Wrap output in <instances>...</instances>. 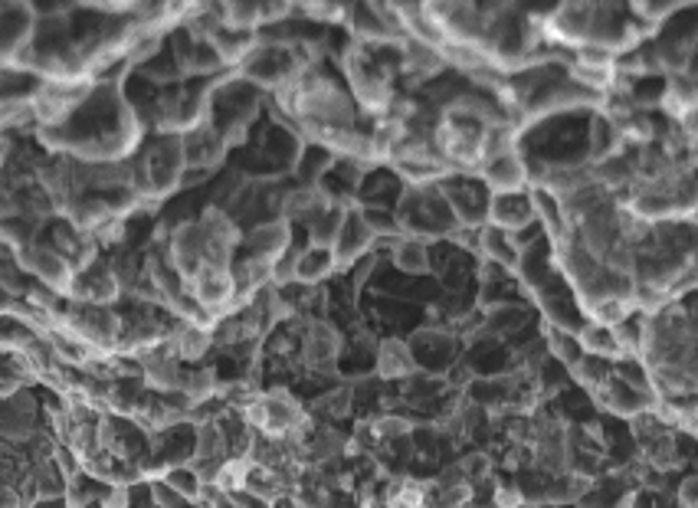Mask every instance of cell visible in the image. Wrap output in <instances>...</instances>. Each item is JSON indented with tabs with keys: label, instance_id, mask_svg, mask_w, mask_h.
<instances>
[{
	"label": "cell",
	"instance_id": "26",
	"mask_svg": "<svg viewBox=\"0 0 698 508\" xmlns=\"http://www.w3.org/2000/svg\"><path fill=\"white\" fill-rule=\"evenodd\" d=\"M417 371V358H413L410 341L404 338H384L377 345V374L384 381H400V377H410Z\"/></svg>",
	"mask_w": 698,
	"mask_h": 508
},
{
	"label": "cell",
	"instance_id": "10",
	"mask_svg": "<svg viewBox=\"0 0 698 508\" xmlns=\"http://www.w3.org/2000/svg\"><path fill=\"white\" fill-rule=\"evenodd\" d=\"M590 20H594V4H558L541 17V33L551 43L581 50V46H587Z\"/></svg>",
	"mask_w": 698,
	"mask_h": 508
},
{
	"label": "cell",
	"instance_id": "42",
	"mask_svg": "<svg viewBox=\"0 0 698 508\" xmlns=\"http://www.w3.org/2000/svg\"><path fill=\"white\" fill-rule=\"evenodd\" d=\"M646 463L653 466L656 472H669V469H676L682 463L679 446H676V440H672V433L662 436V440H656L653 446H646Z\"/></svg>",
	"mask_w": 698,
	"mask_h": 508
},
{
	"label": "cell",
	"instance_id": "15",
	"mask_svg": "<svg viewBox=\"0 0 698 508\" xmlns=\"http://www.w3.org/2000/svg\"><path fill=\"white\" fill-rule=\"evenodd\" d=\"M164 253H168L171 266L187 279V286H191V279L207 266V259H204V236H200L197 220L177 223V227L171 230V236H168V243H164Z\"/></svg>",
	"mask_w": 698,
	"mask_h": 508
},
{
	"label": "cell",
	"instance_id": "21",
	"mask_svg": "<svg viewBox=\"0 0 698 508\" xmlns=\"http://www.w3.org/2000/svg\"><path fill=\"white\" fill-rule=\"evenodd\" d=\"M479 253L485 256V263L505 269V273H518L522 266V256H525V243L515 240L512 233H502L495 227H482L479 233Z\"/></svg>",
	"mask_w": 698,
	"mask_h": 508
},
{
	"label": "cell",
	"instance_id": "13",
	"mask_svg": "<svg viewBox=\"0 0 698 508\" xmlns=\"http://www.w3.org/2000/svg\"><path fill=\"white\" fill-rule=\"evenodd\" d=\"M122 282L112 273L109 263L96 259L89 269H82L73 279V292H69V302H82V305H109L115 309V302L122 299Z\"/></svg>",
	"mask_w": 698,
	"mask_h": 508
},
{
	"label": "cell",
	"instance_id": "33",
	"mask_svg": "<svg viewBox=\"0 0 698 508\" xmlns=\"http://www.w3.org/2000/svg\"><path fill=\"white\" fill-rule=\"evenodd\" d=\"M331 273H338L331 250H318V246H305V250H299L295 282H302V286H318V282H325Z\"/></svg>",
	"mask_w": 698,
	"mask_h": 508
},
{
	"label": "cell",
	"instance_id": "39",
	"mask_svg": "<svg viewBox=\"0 0 698 508\" xmlns=\"http://www.w3.org/2000/svg\"><path fill=\"white\" fill-rule=\"evenodd\" d=\"M161 482H164V486H171L177 495H184V499H191V502L204 499V489H207V482L197 476L194 466H174V469L164 472Z\"/></svg>",
	"mask_w": 698,
	"mask_h": 508
},
{
	"label": "cell",
	"instance_id": "41",
	"mask_svg": "<svg viewBox=\"0 0 698 508\" xmlns=\"http://www.w3.org/2000/svg\"><path fill=\"white\" fill-rule=\"evenodd\" d=\"M37 338L27 325L14 315H0V354H17Z\"/></svg>",
	"mask_w": 698,
	"mask_h": 508
},
{
	"label": "cell",
	"instance_id": "31",
	"mask_svg": "<svg viewBox=\"0 0 698 508\" xmlns=\"http://www.w3.org/2000/svg\"><path fill=\"white\" fill-rule=\"evenodd\" d=\"M390 259H394V266L407 276H427L433 269L430 246L423 240H410V236H400L394 243V250H390Z\"/></svg>",
	"mask_w": 698,
	"mask_h": 508
},
{
	"label": "cell",
	"instance_id": "14",
	"mask_svg": "<svg viewBox=\"0 0 698 508\" xmlns=\"http://www.w3.org/2000/svg\"><path fill=\"white\" fill-rule=\"evenodd\" d=\"M476 177L485 184V191H489L492 197L495 194H522L531 187L528 161L522 158V151H505V155L489 158L479 168Z\"/></svg>",
	"mask_w": 698,
	"mask_h": 508
},
{
	"label": "cell",
	"instance_id": "12",
	"mask_svg": "<svg viewBox=\"0 0 698 508\" xmlns=\"http://www.w3.org/2000/svg\"><path fill=\"white\" fill-rule=\"evenodd\" d=\"M43 230L50 233V240H43V243L53 246V250L63 256L66 263L76 269V273L89 269L99 259V240H96V236L79 233L66 217H56L53 223H46Z\"/></svg>",
	"mask_w": 698,
	"mask_h": 508
},
{
	"label": "cell",
	"instance_id": "9",
	"mask_svg": "<svg viewBox=\"0 0 698 508\" xmlns=\"http://www.w3.org/2000/svg\"><path fill=\"white\" fill-rule=\"evenodd\" d=\"M14 263H17L33 282H40V286L59 292L63 299H69V292H73L76 269L69 266L66 259L53 250V246H46L43 240H37L33 246H27V250H20V253L14 256Z\"/></svg>",
	"mask_w": 698,
	"mask_h": 508
},
{
	"label": "cell",
	"instance_id": "8",
	"mask_svg": "<svg viewBox=\"0 0 698 508\" xmlns=\"http://www.w3.org/2000/svg\"><path fill=\"white\" fill-rule=\"evenodd\" d=\"M197 227H200V236H204L207 266L230 269L236 250H240V243H243V230H240V223L233 220L230 210H223L217 204L207 207L204 214L197 217Z\"/></svg>",
	"mask_w": 698,
	"mask_h": 508
},
{
	"label": "cell",
	"instance_id": "34",
	"mask_svg": "<svg viewBox=\"0 0 698 508\" xmlns=\"http://www.w3.org/2000/svg\"><path fill=\"white\" fill-rule=\"evenodd\" d=\"M335 168V155L318 145H302L299 158H295V174H299L302 187H322V177Z\"/></svg>",
	"mask_w": 698,
	"mask_h": 508
},
{
	"label": "cell",
	"instance_id": "43",
	"mask_svg": "<svg viewBox=\"0 0 698 508\" xmlns=\"http://www.w3.org/2000/svg\"><path fill=\"white\" fill-rule=\"evenodd\" d=\"M617 128H620V135H623V145H626V141H630V145L646 148L649 141L656 138V125L649 122L646 112H633L630 118H623V122H620Z\"/></svg>",
	"mask_w": 698,
	"mask_h": 508
},
{
	"label": "cell",
	"instance_id": "7",
	"mask_svg": "<svg viewBox=\"0 0 698 508\" xmlns=\"http://www.w3.org/2000/svg\"><path fill=\"white\" fill-rule=\"evenodd\" d=\"M440 194L446 197L449 210L459 223V230L479 233L485 227V214H489V200L492 194L485 191V184L472 174H449L446 181H440Z\"/></svg>",
	"mask_w": 698,
	"mask_h": 508
},
{
	"label": "cell",
	"instance_id": "16",
	"mask_svg": "<svg viewBox=\"0 0 698 508\" xmlns=\"http://www.w3.org/2000/svg\"><path fill=\"white\" fill-rule=\"evenodd\" d=\"M184 138V164L187 171H200V174H214L223 161H227V141L217 132V125H200L194 132L181 135Z\"/></svg>",
	"mask_w": 698,
	"mask_h": 508
},
{
	"label": "cell",
	"instance_id": "3",
	"mask_svg": "<svg viewBox=\"0 0 698 508\" xmlns=\"http://www.w3.org/2000/svg\"><path fill=\"white\" fill-rule=\"evenodd\" d=\"M341 66H345V76L351 82V96L354 105H361L368 115L384 118L390 102H394V69H387L381 63V56L371 53V46H361V43H351L345 56H341Z\"/></svg>",
	"mask_w": 698,
	"mask_h": 508
},
{
	"label": "cell",
	"instance_id": "27",
	"mask_svg": "<svg viewBox=\"0 0 698 508\" xmlns=\"http://www.w3.org/2000/svg\"><path fill=\"white\" fill-rule=\"evenodd\" d=\"M620 155H623L620 128L613 125L607 115L594 112V118H590V151H587L590 164H603V161L620 158Z\"/></svg>",
	"mask_w": 698,
	"mask_h": 508
},
{
	"label": "cell",
	"instance_id": "38",
	"mask_svg": "<svg viewBox=\"0 0 698 508\" xmlns=\"http://www.w3.org/2000/svg\"><path fill=\"white\" fill-rule=\"evenodd\" d=\"M361 217L364 223H368V230L374 240H400V223H397V214L394 210H387V207H377V204H361Z\"/></svg>",
	"mask_w": 698,
	"mask_h": 508
},
{
	"label": "cell",
	"instance_id": "28",
	"mask_svg": "<svg viewBox=\"0 0 698 508\" xmlns=\"http://www.w3.org/2000/svg\"><path fill=\"white\" fill-rule=\"evenodd\" d=\"M446 63H443V53L433 50V46H423L417 40H404L400 46V69L417 79H430L440 73Z\"/></svg>",
	"mask_w": 698,
	"mask_h": 508
},
{
	"label": "cell",
	"instance_id": "20",
	"mask_svg": "<svg viewBox=\"0 0 698 508\" xmlns=\"http://www.w3.org/2000/svg\"><path fill=\"white\" fill-rule=\"evenodd\" d=\"M243 243H246V253L250 256L276 263L279 256H286L292 250V223L282 220V217L256 223L250 233H243Z\"/></svg>",
	"mask_w": 698,
	"mask_h": 508
},
{
	"label": "cell",
	"instance_id": "6",
	"mask_svg": "<svg viewBox=\"0 0 698 508\" xmlns=\"http://www.w3.org/2000/svg\"><path fill=\"white\" fill-rule=\"evenodd\" d=\"M138 158L148 171V184H151V200L161 204L168 200L174 191H181L184 181V138L181 135H151V141L138 148Z\"/></svg>",
	"mask_w": 698,
	"mask_h": 508
},
{
	"label": "cell",
	"instance_id": "47",
	"mask_svg": "<svg viewBox=\"0 0 698 508\" xmlns=\"http://www.w3.org/2000/svg\"><path fill=\"white\" fill-rule=\"evenodd\" d=\"M485 325H489V332H495V335H508L512 328L525 325V312L512 309V305H499V309L489 315V322H485Z\"/></svg>",
	"mask_w": 698,
	"mask_h": 508
},
{
	"label": "cell",
	"instance_id": "51",
	"mask_svg": "<svg viewBox=\"0 0 698 508\" xmlns=\"http://www.w3.org/2000/svg\"><path fill=\"white\" fill-rule=\"evenodd\" d=\"M348 407H351L348 391H335V394H325L322 400H318V410H325L328 417H341V413H348Z\"/></svg>",
	"mask_w": 698,
	"mask_h": 508
},
{
	"label": "cell",
	"instance_id": "55",
	"mask_svg": "<svg viewBox=\"0 0 698 508\" xmlns=\"http://www.w3.org/2000/svg\"><path fill=\"white\" fill-rule=\"evenodd\" d=\"M613 508H636V499H633V495H623V499L613 505Z\"/></svg>",
	"mask_w": 698,
	"mask_h": 508
},
{
	"label": "cell",
	"instance_id": "1",
	"mask_svg": "<svg viewBox=\"0 0 698 508\" xmlns=\"http://www.w3.org/2000/svg\"><path fill=\"white\" fill-rule=\"evenodd\" d=\"M141 118L125 99L122 86L96 82L89 99L59 128H40V141L53 155H66L79 164H118L141 148Z\"/></svg>",
	"mask_w": 698,
	"mask_h": 508
},
{
	"label": "cell",
	"instance_id": "23",
	"mask_svg": "<svg viewBox=\"0 0 698 508\" xmlns=\"http://www.w3.org/2000/svg\"><path fill=\"white\" fill-rule=\"evenodd\" d=\"M331 204H335V200H331L322 187H292V191H286L279 200V217L289 223H309L315 214H322Z\"/></svg>",
	"mask_w": 698,
	"mask_h": 508
},
{
	"label": "cell",
	"instance_id": "48",
	"mask_svg": "<svg viewBox=\"0 0 698 508\" xmlns=\"http://www.w3.org/2000/svg\"><path fill=\"white\" fill-rule=\"evenodd\" d=\"M299 14L315 23H345L348 7L345 4H305L299 7Z\"/></svg>",
	"mask_w": 698,
	"mask_h": 508
},
{
	"label": "cell",
	"instance_id": "17",
	"mask_svg": "<svg viewBox=\"0 0 698 508\" xmlns=\"http://www.w3.org/2000/svg\"><path fill=\"white\" fill-rule=\"evenodd\" d=\"M341 351H345V338H341L335 325L325 322V318L309 322V328H305V335H302V361L309 364V368L315 371L335 368Z\"/></svg>",
	"mask_w": 698,
	"mask_h": 508
},
{
	"label": "cell",
	"instance_id": "40",
	"mask_svg": "<svg viewBox=\"0 0 698 508\" xmlns=\"http://www.w3.org/2000/svg\"><path fill=\"white\" fill-rule=\"evenodd\" d=\"M590 492V479L587 476H554V482L548 489H544V502H554V505H561V502H581L584 495Z\"/></svg>",
	"mask_w": 698,
	"mask_h": 508
},
{
	"label": "cell",
	"instance_id": "35",
	"mask_svg": "<svg viewBox=\"0 0 698 508\" xmlns=\"http://www.w3.org/2000/svg\"><path fill=\"white\" fill-rule=\"evenodd\" d=\"M46 223H37V220H30V217H10L0 223V246H7L10 253H20V250H27V246H33L40 240V233H43Z\"/></svg>",
	"mask_w": 698,
	"mask_h": 508
},
{
	"label": "cell",
	"instance_id": "25",
	"mask_svg": "<svg viewBox=\"0 0 698 508\" xmlns=\"http://www.w3.org/2000/svg\"><path fill=\"white\" fill-rule=\"evenodd\" d=\"M210 46L217 50L220 63L227 66L230 73H236V69H240L246 59H250V53L259 46V33L220 27V30H214V37H210Z\"/></svg>",
	"mask_w": 698,
	"mask_h": 508
},
{
	"label": "cell",
	"instance_id": "11",
	"mask_svg": "<svg viewBox=\"0 0 698 508\" xmlns=\"http://www.w3.org/2000/svg\"><path fill=\"white\" fill-rule=\"evenodd\" d=\"M191 295L200 302V309H204L207 315H214V318L236 315V289H233L230 269L204 266L191 279Z\"/></svg>",
	"mask_w": 698,
	"mask_h": 508
},
{
	"label": "cell",
	"instance_id": "46",
	"mask_svg": "<svg viewBox=\"0 0 698 508\" xmlns=\"http://www.w3.org/2000/svg\"><path fill=\"white\" fill-rule=\"evenodd\" d=\"M459 469H463V479L476 489V486H482V482H489L492 459H489V453H469L463 463H459Z\"/></svg>",
	"mask_w": 698,
	"mask_h": 508
},
{
	"label": "cell",
	"instance_id": "54",
	"mask_svg": "<svg viewBox=\"0 0 698 508\" xmlns=\"http://www.w3.org/2000/svg\"><path fill=\"white\" fill-rule=\"evenodd\" d=\"M10 305H14V299H10L4 289H0V315H10Z\"/></svg>",
	"mask_w": 698,
	"mask_h": 508
},
{
	"label": "cell",
	"instance_id": "36",
	"mask_svg": "<svg viewBox=\"0 0 698 508\" xmlns=\"http://www.w3.org/2000/svg\"><path fill=\"white\" fill-rule=\"evenodd\" d=\"M220 391V381H217V371L214 368H187L184 374V384H181V394L191 400L194 407L207 404V400H214Z\"/></svg>",
	"mask_w": 698,
	"mask_h": 508
},
{
	"label": "cell",
	"instance_id": "30",
	"mask_svg": "<svg viewBox=\"0 0 698 508\" xmlns=\"http://www.w3.org/2000/svg\"><path fill=\"white\" fill-rule=\"evenodd\" d=\"M171 348H174V354H177L181 361L197 364L210 348H214V332H210V328L184 325V322H181V325L174 328V335H171Z\"/></svg>",
	"mask_w": 698,
	"mask_h": 508
},
{
	"label": "cell",
	"instance_id": "32",
	"mask_svg": "<svg viewBox=\"0 0 698 508\" xmlns=\"http://www.w3.org/2000/svg\"><path fill=\"white\" fill-rule=\"evenodd\" d=\"M345 214H348V207H341V204H331L322 210V214H315L309 223H305V230H309V246L331 250L338 240V233H341V223H345Z\"/></svg>",
	"mask_w": 698,
	"mask_h": 508
},
{
	"label": "cell",
	"instance_id": "24",
	"mask_svg": "<svg viewBox=\"0 0 698 508\" xmlns=\"http://www.w3.org/2000/svg\"><path fill=\"white\" fill-rule=\"evenodd\" d=\"M659 109L676 118V122H685L689 115H695L698 112V76L695 73L666 76V92H662Z\"/></svg>",
	"mask_w": 698,
	"mask_h": 508
},
{
	"label": "cell",
	"instance_id": "56",
	"mask_svg": "<svg viewBox=\"0 0 698 508\" xmlns=\"http://www.w3.org/2000/svg\"><path fill=\"white\" fill-rule=\"evenodd\" d=\"M4 161H7V138L0 135V168H4Z\"/></svg>",
	"mask_w": 698,
	"mask_h": 508
},
{
	"label": "cell",
	"instance_id": "49",
	"mask_svg": "<svg viewBox=\"0 0 698 508\" xmlns=\"http://www.w3.org/2000/svg\"><path fill=\"white\" fill-rule=\"evenodd\" d=\"M295 266H299V250H292L286 256H279L276 263H272V289H286L295 282Z\"/></svg>",
	"mask_w": 698,
	"mask_h": 508
},
{
	"label": "cell",
	"instance_id": "4",
	"mask_svg": "<svg viewBox=\"0 0 698 508\" xmlns=\"http://www.w3.org/2000/svg\"><path fill=\"white\" fill-rule=\"evenodd\" d=\"M485 132H489V128L472 122V118L440 112L436 128H433V145L453 174L476 177L485 161Z\"/></svg>",
	"mask_w": 698,
	"mask_h": 508
},
{
	"label": "cell",
	"instance_id": "2",
	"mask_svg": "<svg viewBox=\"0 0 698 508\" xmlns=\"http://www.w3.org/2000/svg\"><path fill=\"white\" fill-rule=\"evenodd\" d=\"M397 223L400 233L410 236V240H440V236H456L459 223L449 210L446 197L440 194V184L433 187H407L400 194L397 204Z\"/></svg>",
	"mask_w": 698,
	"mask_h": 508
},
{
	"label": "cell",
	"instance_id": "50",
	"mask_svg": "<svg viewBox=\"0 0 698 508\" xmlns=\"http://www.w3.org/2000/svg\"><path fill=\"white\" fill-rule=\"evenodd\" d=\"M495 508H522L525 505V492L515 486V482H495L492 492Z\"/></svg>",
	"mask_w": 698,
	"mask_h": 508
},
{
	"label": "cell",
	"instance_id": "29",
	"mask_svg": "<svg viewBox=\"0 0 698 508\" xmlns=\"http://www.w3.org/2000/svg\"><path fill=\"white\" fill-rule=\"evenodd\" d=\"M577 345H581V354H587V358H597V361H623L620 354V345L617 338H613V328H603V325H590L584 322L581 332L574 335Z\"/></svg>",
	"mask_w": 698,
	"mask_h": 508
},
{
	"label": "cell",
	"instance_id": "5",
	"mask_svg": "<svg viewBox=\"0 0 698 508\" xmlns=\"http://www.w3.org/2000/svg\"><path fill=\"white\" fill-rule=\"evenodd\" d=\"M63 328L69 335H76L86 345L96 361H109L118 351V335H122V315L109 305H82L69 302L63 315Z\"/></svg>",
	"mask_w": 698,
	"mask_h": 508
},
{
	"label": "cell",
	"instance_id": "18",
	"mask_svg": "<svg viewBox=\"0 0 698 508\" xmlns=\"http://www.w3.org/2000/svg\"><path fill=\"white\" fill-rule=\"evenodd\" d=\"M374 246V236L368 230V223L361 217V207H348L345 223H341V233L335 246H331V256H335V266L338 269H351L358 266L364 256L371 253Z\"/></svg>",
	"mask_w": 698,
	"mask_h": 508
},
{
	"label": "cell",
	"instance_id": "44",
	"mask_svg": "<svg viewBox=\"0 0 698 508\" xmlns=\"http://www.w3.org/2000/svg\"><path fill=\"white\" fill-rule=\"evenodd\" d=\"M571 377L581 387H587V391H597L600 384L610 381V374L600 371V361L597 358H587V354H581V358L571 364Z\"/></svg>",
	"mask_w": 698,
	"mask_h": 508
},
{
	"label": "cell",
	"instance_id": "52",
	"mask_svg": "<svg viewBox=\"0 0 698 508\" xmlns=\"http://www.w3.org/2000/svg\"><path fill=\"white\" fill-rule=\"evenodd\" d=\"M20 210H17V197L14 191H7V187H0V223L10 220V217H17Z\"/></svg>",
	"mask_w": 698,
	"mask_h": 508
},
{
	"label": "cell",
	"instance_id": "19",
	"mask_svg": "<svg viewBox=\"0 0 698 508\" xmlns=\"http://www.w3.org/2000/svg\"><path fill=\"white\" fill-rule=\"evenodd\" d=\"M535 223V207H531V194H495L489 200V214H485V227H495L502 233H525Z\"/></svg>",
	"mask_w": 698,
	"mask_h": 508
},
{
	"label": "cell",
	"instance_id": "53",
	"mask_svg": "<svg viewBox=\"0 0 698 508\" xmlns=\"http://www.w3.org/2000/svg\"><path fill=\"white\" fill-rule=\"evenodd\" d=\"M27 502H23V495L17 489L10 486H0V508H23Z\"/></svg>",
	"mask_w": 698,
	"mask_h": 508
},
{
	"label": "cell",
	"instance_id": "37",
	"mask_svg": "<svg viewBox=\"0 0 698 508\" xmlns=\"http://www.w3.org/2000/svg\"><path fill=\"white\" fill-rule=\"evenodd\" d=\"M220 20L230 30L259 33V27H263V10H259V4H250V0H236V4H220Z\"/></svg>",
	"mask_w": 698,
	"mask_h": 508
},
{
	"label": "cell",
	"instance_id": "45",
	"mask_svg": "<svg viewBox=\"0 0 698 508\" xmlns=\"http://www.w3.org/2000/svg\"><path fill=\"white\" fill-rule=\"evenodd\" d=\"M548 348H551L554 358L567 364V368L581 358V345H577V338L571 332H561V328H554V325H548Z\"/></svg>",
	"mask_w": 698,
	"mask_h": 508
},
{
	"label": "cell",
	"instance_id": "22",
	"mask_svg": "<svg viewBox=\"0 0 698 508\" xmlns=\"http://www.w3.org/2000/svg\"><path fill=\"white\" fill-rule=\"evenodd\" d=\"M531 207H535V220L541 223V230L548 233V240L558 246L564 240H571L574 236V227H571V217H567V210L558 197H551L548 191H541V187H531Z\"/></svg>",
	"mask_w": 698,
	"mask_h": 508
}]
</instances>
